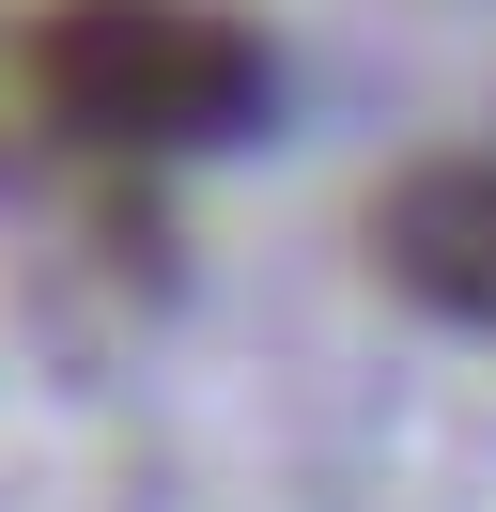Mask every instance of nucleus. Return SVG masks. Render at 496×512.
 <instances>
[{
  "mask_svg": "<svg viewBox=\"0 0 496 512\" xmlns=\"http://www.w3.org/2000/svg\"><path fill=\"white\" fill-rule=\"evenodd\" d=\"M47 94L93 140H217L264 94V63H248V32L202 16V0H62L47 16Z\"/></svg>",
  "mask_w": 496,
  "mask_h": 512,
  "instance_id": "nucleus-1",
  "label": "nucleus"
},
{
  "mask_svg": "<svg viewBox=\"0 0 496 512\" xmlns=\"http://www.w3.org/2000/svg\"><path fill=\"white\" fill-rule=\"evenodd\" d=\"M388 264L465 295V311H496V171H419L388 202Z\"/></svg>",
  "mask_w": 496,
  "mask_h": 512,
  "instance_id": "nucleus-2",
  "label": "nucleus"
}]
</instances>
